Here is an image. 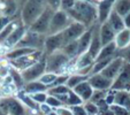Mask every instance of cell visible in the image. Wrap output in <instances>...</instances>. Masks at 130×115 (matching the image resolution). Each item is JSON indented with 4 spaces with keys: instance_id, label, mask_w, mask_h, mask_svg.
<instances>
[{
    "instance_id": "cell-1",
    "label": "cell",
    "mask_w": 130,
    "mask_h": 115,
    "mask_svg": "<svg viewBox=\"0 0 130 115\" xmlns=\"http://www.w3.org/2000/svg\"><path fill=\"white\" fill-rule=\"evenodd\" d=\"M68 15L73 21L84 24L90 28L98 22V5L88 1H76L74 8L68 10Z\"/></svg>"
},
{
    "instance_id": "cell-2",
    "label": "cell",
    "mask_w": 130,
    "mask_h": 115,
    "mask_svg": "<svg viewBox=\"0 0 130 115\" xmlns=\"http://www.w3.org/2000/svg\"><path fill=\"white\" fill-rule=\"evenodd\" d=\"M44 0H27L20 8V19L25 27L29 28L45 9Z\"/></svg>"
},
{
    "instance_id": "cell-3",
    "label": "cell",
    "mask_w": 130,
    "mask_h": 115,
    "mask_svg": "<svg viewBox=\"0 0 130 115\" xmlns=\"http://www.w3.org/2000/svg\"><path fill=\"white\" fill-rule=\"evenodd\" d=\"M45 56H46V71L57 74H66L64 69L68 67L71 59H69L62 52V50L55 51Z\"/></svg>"
},
{
    "instance_id": "cell-4",
    "label": "cell",
    "mask_w": 130,
    "mask_h": 115,
    "mask_svg": "<svg viewBox=\"0 0 130 115\" xmlns=\"http://www.w3.org/2000/svg\"><path fill=\"white\" fill-rule=\"evenodd\" d=\"M0 110L6 115H27L25 106L15 95L0 98Z\"/></svg>"
},
{
    "instance_id": "cell-5",
    "label": "cell",
    "mask_w": 130,
    "mask_h": 115,
    "mask_svg": "<svg viewBox=\"0 0 130 115\" xmlns=\"http://www.w3.org/2000/svg\"><path fill=\"white\" fill-rule=\"evenodd\" d=\"M54 12L55 10H53L52 8L46 6L45 9L43 10V13L38 16V19L29 27V30L37 32V34H40V35H47L48 34L50 24H51V20H52V16H53Z\"/></svg>"
},
{
    "instance_id": "cell-6",
    "label": "cell",
    "mask_w": 130,
    "mask_h": 115,
    "mask_svg": "<svg viewBox=\"0 0 130 115\" xmlns=\"http://www.w3.org/2000/svg\"><path fill=\"white\" fill-rule=\"evenodd\" d=\"M71 22H73V20H71V17L69 16L67 12L61 9L55 10L53 16H52L50 30L47 35H54V34L62 32Z\"/></svg>"
},
{
    "instance_id": "cell-7",
    "label": "cell",
    "mask_w": 130,
    "mask_h": 115,
    "mask_svg": "<svg viewBox=\"0 0 130 115\" xmlns=\"http://www.w3.org/2000/svg\"><path fill=\"white\" fill-rule=\"evenodd\" d=\"M45 71H46V56L44 54L36 63H34L32 66H30L29 68L24 69V70H22L21 74H22L24 83H28V82L39 79V77Z\"/></svg>"
},
{
    "instance_id": "cell-8",
    "label": "cell",
    "mask_w": 130,
    "mask_h": 115,
    "mask_svg": "<svg viewBox=\"0 0 130 115\" xmlns=\"http://www.w3.org/2000/svg\"><path fill=\"white\" fill-rule=\"evenodd\" d=\"M46 36L47 35H40V34H37V32H34L31 30H29V28H28V31L25 34V36L23 37V39L21 40L20 44L17 46H27L35 50L43 51Z\"/></svg>"
},
{
    "instance_id": "cell-9",
    "label": "cell",
    "mask_w": 130,
    "mask_h": 115,
    "mask_svg": "<svg viewBox=\"0 0 130 115\" xmlns=\"http://www.w3.org/2000/svg\"><path fill=\"white\" fill-rule=\"evenodd\" d=\"M86 29H88V28L84 24H82V23H79V22H76V21H73V22L61 32L62 39H63V46L70 42L77 40L79 37L85 32Z\"/></svg>"
},
{
    "instance_id": "cell-10",
    "label": "cell",
    "mask_w": 130,
    "mask_h": 115,
    "mask_svg": "<svg viewBox=\"0 0 130 115\" xmlns=\"http://www.w3.org/2000/svg\"><path fill=\"white\" fill-rule=\"evenodd\" d=\"M27 31H28V27H25L22 23V21L20 20L19 23H17V25L14 28V30H13V31L10 32V35L8 36V38L4 42L3 46L7 50H12V48H14V47H16L17 45L20 44L21 40L23 39V37L25 36Z\"/></svg>"
},
{
    "instance_id": "cell-11",
    "label": "cell",
    "mask_w": 130,
    "mask_h": 115,
    "mask_svg": "<svg viewBox=\"0 0 130 115\" xmlns=\"http://www.w3.org/2000/svg\"><path fill=\"white\" fill-rule=\"evenodd\" d=\"M110 90H125L130 91V63L124 62L119 75L113 81Z\"/></svg>"
},
{
    "instance_id": "cell-12",
    "label": "cell",
    "mask_w": 130,
    "mask_h": 115,
    "mask_svg": "<svg viewBox=\"0 0 130 115\" xmlns=\"http://www.w3.org/2000/svg\"><path fill=\"white\" fill-rule=\"evenodd\" d=\"M43 55H44V52L43 51H35L34 53L28 54V55H24V56H21L19 59L10 60L9 63L12 67L19 69L20 71H22V70H24V69L29 68V67L32 66L34 63H36Z\"/></svg>"
},
{
    "instance_id": "cell-13",
    "label": "cell",
    "mask_w": 130,
    "mask_h": 115,
    "mask_svg": "<svg viewBox=\"0 0 130 115\" xmlns=\"http://www.w3.org/2000/svg\"><path fill=\"white\" fill-rule=\"evenodd\" d=\"M63 47V39H62V34H54V35H47L44 43V52L45 55L51 54L55 51H59Z\"/></svg>"
},
{
    "instance_id": "cell-14",
    "label": "cell",
    "mask_w": 130,
    "mask_h": 115,
    "mask_svg": "<svg viewBox=\"0 0 130 115\" xmlns=\"http://www.w3.org/2000/svg\"><path fill=\"white\" fill-rule=\"evenodd\" d=\"M123 64H124V60H123L122 58L116 55L115 58H114V59L100 71V74H103V75L105 76V77H107V78L114 81L115 77L119 75V73H120L121 68L123 67Z\"/></svg>"
},
{
    "instance_id": "cell-15",
    "label": "cell",
    "mask_w": 130,
    "mask_h": 115,
    "mask_svg": "<svg viewBox=\"0 0 130 115\" xmlns=\"http://www.w3.org/2000/svg\"><path fill=\"white\" fill-rule=\"evenodd\" d=\"M99 25L100 23L97 22L92 25V37H91V43L90 46H89L88 53L90 54L93 59H96L98 53L100 52L101 47H103V44H101V39H100V34H99Z\"/></svg>"
},
{
    "instance_id": "cell-16",
    "label": "cell",
    "mask_w": 130,
    "mask_h": 115,
    "mask_svg": "<svg viewBox=\"0 0 130 115\" xmlns=\"http://www.w3.org/2000/svg\"><path fill=\"white\" fill-rule=\"evenodd\" d=\"M89 83L93 88V90H110L113 81L103 75V74H91L88 78Z\"/></svg>"
},
{
    "instance_id": "cell-17",
    "label": "cell",
    "mask_w": 130,
    "mask_h": 115,
    "mask_svg": "<svg viewBox=\"0 0 130 115\" xmlns=\"http://www.w3.org/2000/svg\"><path fill=\"white\" fill-rule=\"evenodd\" d=\"M116 0H100L98 4V22L103 23L107 20L109 13L113 10Z\"/></svg>"
},
{
    "instance_id": "cell-18",
    "label": "cell",
    "mask_w": 130,
    "mask_h": 115,
    "mask_svg": "<svg viewBox=\"0 0 130 115\" xmlns=\"http://www.w3.org/2000/svg\"><path fill=\"white\" fill-rule=\"evenodd\" d=\"M99 34H100L101 44H103V46H105V45L114 42L116 32L114 31V30L112 29V27L105 21V22L100 23V25H99Z\"/></svg>"
},
{
    "instance_id": "cell-19",
    "label": "cell",
    "mask_w": 130,
    "mask_h": 115,
    "mask_svg": "<svg viewBox=\"0 0 130 115\" xmlns=\"http://www.w3.org/2000/svg\"><path fill=\"white\" fill-rule=\"evenodd\" d=\"M75 91L76 94H78L81 97V99L85 103V101H89L91 99V95L93 93V88L91 86V84L89 83V81H84L82 83H79L77 86L73 89Z\"/></svg>"
},
{
    "instance_id": "cell-20",
    "label": "cell",
    "mask_w": 130,
    "mask_h": 115,
    "mask_svg": "<svg viewBox=\"0 0 130 115\" xmlns=\"http://www.w3.org/2000/svg\"><path fill=\"white\" fill-rule=\"evenodd\" d=\"M35 51H39V50H35V48L27 47V46H16L12 50H8V52L6 53V59H7L8 61L15 60V59L21 58V56H24V55H28V54L34 53Z\"/></svg>"
},
{
    "instance_id": "cell-21",
    "label": "cell",
    "mask_w": 130,
    "mask_h": 115,
    "mask_svg": "<svg viewBox=\"0 0 130 115\" xmlns=\"http://www.w3.org/2000/svg\"><path fill=\"white\" fill-rule=\"evenodd\" d=\"M106 22H107L108 24L112 27V29H113L115 32L121 31V30H123L125 28L123 16H121L120 14H118V13H116L114 9L109 13V15H108Z\"/></svg>"
},
{
    "instance_id": "cell-22",
    "label": "cell",
    "mask_w": 130,
    "mask_h": 115,
    "mask_svg": "<svg viewBox=\"0 0 130 115\" xmlns=\"http://www.w3.org/2000/svg\"><path fill=\"white\" fill-rule=\"evenodd\" d=\"M15 97H16V98L19 99V100H20L24 106H27L29 109L34 110V112H38L39 105H38V104H37L36 101L31 98V95L28 94V93L25 92L23 89H22V90H17Z\"/></svg>"
},
{
    "instance_id": "cell-23",
    "label": "cell",
    "mask_w": 130,
    "mask_h": 115,
    "mask_svg": "<svg viewBox=\"0 0 130 115\" xmlns=\"http://www.w3.org/2000/svg\"><path fill=\"white\" fill-rule=\"evenodd\" d=\"M116 53H118L116 44L114 42H112V43H109V44H107V45H105V46L101 47L100 52L98 53V55H97V58L94 59V61L114 58V56H116Z\"/></svg>"
},
{
    "instance_id": "cell-24",
    "label": "cell",
    "mask_w": 130,
    "mask_h": 115,
    "mask_svg": "<svg viewBox=\"0 0 130 115\" xmlns=\"http://www.w3.org/2000/svg\"><path fill=\"white\" fill-rule=\"evenodd\" d=\"M114 43L116 44L118 50L123 48V47L130 45V29L129 28H124L123 30L116 32Z\"/></svg>"
},
{
    "instance_id": "cell-25",
    "label": "cell",
    "mask_w": 130,
    "mask_h": 115,
    "mask_svg": "<svg viewBox=\"0 0 130 115\" xmlns=\"http://www.w3.org/2000/svg\"><path fill=\"white\" fill-rule=\"evenodd\" d=\"M91 37H92V28H88L83 35L77 39V45H78V52L79 54L88 52L89 46L91 43Z\"/></svg>"
},
{
    "instance_id": "cell-26",
    "label": "cell",
    "mask_w": 130,
    "mask_h": 115,
    "mask_svg": "<svg viewBox=\"0 0 130 115\" xmlns=\"http://www.w3.org/2000/svg\"><path fill=\"white\" fill-rule=\"evenodd\" d=\"M114 104L125 107L130 110V93L125 90H115V98Z\"/></svg>"
},
{
    "instance_id": "cell-27",
    "label": "cell",
    "mask_w": 130,
    "mask_h": 115,
    "mask_svg": "<svg viewBox=\"0 0 130 115\" xmlns=\"http://www.w3.org/2000/svg\"><path fill=\"white\" fill-rule=\"evenodd\" d=\"M23 90L28 93V94H32V93H37V92H46L47 91V86L44 83L37 79V81H32V82H28L24 84Z\"/></svg>"
},
{
    "instance_id": "cell-28",
    "label": "cell",
    "mask_w": 130,
    "mask_h": 115,
    "mask_svg": "<svg viewBox=\"0 0 130 115\" xmlns=\"http://www.w3.org/2000/svg\"><path fill=\"white\" fill-rule=\"evenodd\" d=\"M8 75L10 76V78H12L13 83L16 85L17 90H22L24 88V81H23V77H22V74L19 69L14 68V67L10 66L9 69H8Z\"/></svg>"
},
{
    "instance_id": "cell-29",
    "label": "cell",
    "mask_w": 130,
    "mask_h": 115,
    "mask_svg": "<svg viewBox=\"0 0 130 115\" xmlns=\"http://www.w3.org/2000/svg\"><path fill=\"white\" fill-rule=\"evenodd\" d=\"M61 50H62V52H63V53L68 56L69 59H75V58H77V56L79 55L77 40H74V42L68 43V44L64 45Z\"/></svg>"
},
{
    "instance_id": "cell-30",
    "label": "cell",
    "mask_w": 130,
    "mask_h": 115,
    "mask_svg": "<svg viewBox=\"0 0 130 115\" xmlns=\"http://www.w3.org/2000/svg\"><path fill=\"white\" fill-rule=\"evenodd\" d=\"M88 78H89V76L81 75V74H78V73L70 74L66 82V85L68 86L70 90H73V89L78 85L79 83H82V82H84V81H88Z\"/></svg>"
},
{
    "instance_id": "cell-31",
    "label": "cell",
    "mask_w": 130,
    "mask_h": 115,
    "mask_svg": "<svg viewBox=\"0 0 130 115\" xmlns=\"http://www.w3.org/2000/svg\"><path fill=\"white\" fill-rule=\"evenodd\" d=\"M113 9L121 16H124L130 12V0H116Z\"/></svg>"
},
{
    "instance_id": "cell-32",
    "label": "cell",
    "mask_w": 130,
    "mask_h": 115,
    "mask_svg": "<svg viewBox=\"0 0 130 115\" xmlns=\"http://www.w3.org/2000/svg\"><path fill=\"white\" fill-rule=\"evenodd\" d=\"M19 21L20 20H14V19H13V20L10 21L8 24H6L5 27H4V29L0 31V45H3L4 42L8 38V36L10 35V32H12L13 30H14V28L17 25Z\"/></svg>"
},
{
    "instance_id": "cell-33",
    "label": "cell",
    "mask_w": 130,
    "mask_h": 115,
    "mask_svg": "<svg viewBox=\"0 0 130 115\" xmlns=\"http://www.w3.org/2000/svg\"><path fill=\"white\" fill-rule=\"evenodd\" d=\"M57 76H58V74H57V73L45 71V73L43 74V75L39 77V81L42 82V83H44L45 85L47 86V89H48V86L51 85V84L53 83L54 81H55V78H57Z\"/></svg>"
},
{
    "instance_id": "cell-34",
    "label": "cell",
    "mask_w": 130,
    "mask_h": 115,
    "mask_svg": "<svg viewBox=\"0 0 130 115\" xmlns=\"http://www.w3.org/2000/svg\"><path fill=\"white\" fill-rule=\"evenodd\" d=\"M70 89L66 85V84H62V85H58V86H53V88H50L47 90V94H52V95H61V94H66Z\"/></svg>"
},
{
    "instance_id": "cell-35",
    "label": "cell",
    "mask_w": 130,
    "mask_h": 115,
    "mask_svg": "<svg viewBox=\"0 0 130 115\" xmlns=\"http://www.w3.org/2000/svg\"><path fill=\"white\" fill-rule=\"evenodd\" d=\"M83 106H84V108H85L88 115H98L99 108H98V106H97V104L89 100V101L83 103Z\"/></svg>"
},
{
    "instance_id": "cell-36",
    "label": "cell",
    "mask_w": 130,
    "mask_h": 115,
    "mask_svg": "<svg viewBox=\"0 0 130 115\" xmlns=\"http://www.w3.org/2000/svg\"><path fill=\"white\" fill-rule=\"evenodd\" d=\"M107 92H108V90H94L92 95H91L90 101L96 104V103H98L99 100H103V99L106 98Z\"/></svg>"
},
{
    "instance_id": "cell-37",
    "label": "cell",
    "mask_w": 130,
    "mask_h": 115,
    "mask_svg": "<svg viewBox=\"0 0 130 115\" xmlns=\"http://www.w3.org/2000/svg\"><path fill=\"white\" fill-rule=\"evenodd\" d=\"M45 103L48 106H51L53 109H55V108H58V107H61V106H64L55 95H52V94H47V98H46Z\"/></svg>"
},
{
    "instance_id": "cell-38",
    "label": "cell",
    "mask_w": 130,
    "mask_h": 115,
    "mask_svg": "<svg viewBox=\"0 0 130 115\" xmlns=\"http://www.w3.org/2000/svg\"><path fill=\"white\" fill-rule=\"evenodd\" d=\"M116 55L120 56V58H122V59L124 60V62H129L130 63V45L123 47V48L118 50Z\"/></svg>"
},
{
    "instance_id": "cell-39",
    "label": "cell",
    "mask_w": 130,
    "mask_h": 115,
    "mask_svg": "<svg viewBox=\"0 0 130 115\" xmlns=\"http://www.w3.org/2000/svg\"><path fill=\"white\" fill-rule=\"evenodd\" d=\"M110 109L113 110L114 115H130V110L128 108L115 105V104H113V105L110 106Z\"/></svg>"
},
{
    "instance_id": "cell-40",
    "label": "cell",
    "mask_w": 130,
    "mask_h": 115,
    "mask_svg": "<svg viewBox=\"0 0 130 115\" xmlns=\"http://www.w3.org/2000/svg\"><path fill=\"white\" fill-rule=\"evenodd\" d=\"M31 95V98L34 99L35 101H36L38 105L39 104H43L46 101V98H47V91L46 92H37V93H32Z\"/></svg>"
},
{
    "instance_id": "cell-41",
    "label": "cell",
    "mask_w": 130,
    "mask_h": 115,
    "mask_svg": "<svg viewBox=\"0 0 130 115\" xmlns=\"http://www.w3.org/2000/svg\"><path fill=\"white\" fill-rule=\"evenodd\" d=\"M76 4V0H61V4H60V9L64 10V12H68L71 8H74Z\"/></svg>"
},
{
    "instance_id": "cell-42",
    "label": "cell",
    "mask_w": 130,
    "mask_h": 115,
    "mask_svg": "<svg viewBox=\"0 0 130 115\" xmlns=\"http://www.w3.org/2000/svg\"><path fill=\"white\" fill-rule=\"evenodd\" d=\"M70 109L73 112V115H88L83 104L82 105H77V106H73V107H70Z\"/></svg>"
},
{
    "instance_id": "cell-43",
    "label": "cell",
    "mask_w": 130,
    "mask_h": 115,
    "mask_svg": "<svg viewBox=\"0 0 130 115\" xmlns=\"http://www.w3.org/2000/svg\"><path fill=\"white\" fill-rule=\"evenodd\" d=\"M44 3H45V5H46L47 7L52 8L53 10H59L61 0H44Z\"/></svg>"
},
{
    "instance_id": "cell-44",
    "label": "cell",
    "mask_w": 130,
    "mask_h": 115,
    "mask_svg": "<svg viewBox=\"0 0 130 115\" xmlns=\"http://www.w3.org/2000/svg\"><path fill=\"white\" fill-rule=\"evenodd\" d=\"M55 114L57 115H73V112H71L70 107L68 106H61V107L55 108Z\"/></svg>"
},
{
    "instance_id": "cell-45",
    "label": "cell",
    "mask_w": 130,
    "mask_h": 115,
    "mask_svg": "<svg viewBox=\"0 0 130 115\" xmlns=\"http://www.w3.org/2000/svg\"><path fill=\"white\" fill-rule=\"evenodd\" d=\"M38 112L43 113L44 115H50L52 112H54V109L48 106L46 103H43V104H39V108H38Z\"/></svg>"
},
{
    "instance_id": "cell-46",
    "label": "cell",
    "mask_w": 130,
    "mask_h": 115,
    "mask_svg": "<svg viewBox=\"0 0 130 115\" xmlns=\"http://www.w3.org/2000/svg\"><path fill=\"white\" fill-rule=\"evenodd\" d=\"M13 19L9 16H0V31L4 29V27H5L6 24H8V23L12 21Z\"/></svg>"
},
{
    "instance_id": "cell-47",
    "label": "cell",
    "mask_w": 130,
    "mask_h": 115,
    "mask_svg": "<svg viewBox=\"0 0 130 115\" xmlns=\"http://www.w3.org/2000/svg\"><path fill=\"white\" fill-rule=\"evenodd\" d=\"M98 115H114V113H113V110L110 109V107H108L104 110H100L98 113Z\"/></svg>"
},
{
    "instance_id": "cell-48",
    "label": "cell",
    "mask_w": 130,
    "mask_h": 115,
    "mask_svg": "<svg viewBox=\"0 0 130 115\" xmlns=\"http://www.w3.org/2000/svg\"><path fill=\"white\" fill-rule=\"evenodd\" d=\"M123 20H124L125 28H129V29H130V12L128 13L127 15H124V16H123Z\"/></svg>"
},
{
    "instance_id": "cell-49",
    "label": "cell",
    "mask_w": 130,
    "mask_h": 115,
    "mask_svg": "<svg viewBox=\"0 0 130 115\" xmlns=\"http://www.w3.org/2000/svg\"><path fill=\"white\" fill-rule=\"evenodd\" d=\"M76 1H88V3H92L94 5H98L99 4V1H97V0H76Z\"/></svg>"
},
{
    "instance_id": "cell-50",
    "label": "cell",
    "mask_w": 130,
    "mask_h": 115,
    "mask_svg": "<svg viewBox=\"0 0 130 115\" xmlns=\"http://www.w3.org/2000/svg\"><path fill=\"white\" fill-rule=\"evenodd\" d=\"M25 1H27V0H17V3H19V5H20V8L22 7V5L25 3Z\"/></svg>"
},
{
    "instance_id": "cell-51",
    "label": "cell",
    "mask_w": 130,
    "mask_h": 115,
    "mask_svg": "<svg viewBox=\"0 0 130 115\" xmlns=\"http://www.w3.org/2000/svg\"><path fill=\"white\" fill-rule=\"evenodd\" d=\"M3 97V92H1V85H0V98Z\"/></svg>"
},
{
    "instance_id": "cell-52",
    "label": "cell",
    "mask_w": 130,
    "mask_h": 115,
    "mask_svg": "<svg viewBox=\"0 0 130 115\" xmlns=\"http://www.w3.org/2000/svg\"><path fill=\"white\" fill-rule=\"evenodd\" d=\"M0 115H6V114H5V113H4V112H3V110H0Z\"/></svg>"
},
{
    "instance_id": "cell-53",
    "label": "cell",
    "mask_w": 130,
    "mask_h": 115,
    "mask_svg": "<svg viewBox=\"0 0 130 115\" xmlns=\"http://www.w3.org/2000/svg\"><path fill=\"white\" fill-rule=\"evenodd\" d=\"M129 93H130V91H129Z\"/></svg>"
}]
</instances>
